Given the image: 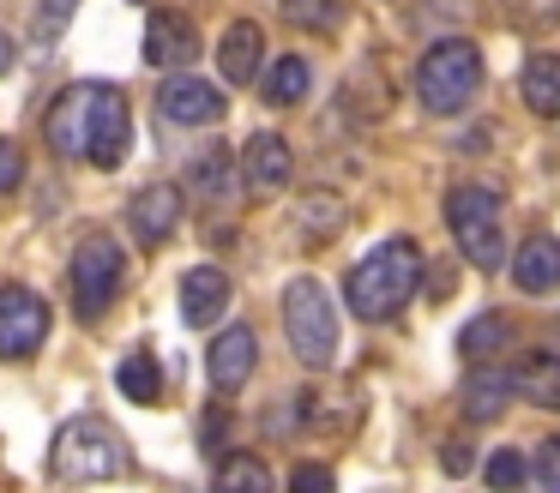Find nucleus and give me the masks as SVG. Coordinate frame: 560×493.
<instances>
[{"mask_svg": "<svg viewBox=\"0 0 560 493\" xmlns=\"http://www.w3.org/2000/svg\"><path fill=\"white\" fill-rule=\"evenodd\" d=\"M49 151L61 163H97V168H121L127 144H133V115H127V91L121 84H67L49 103Z\"/></svg>", "mask_w": 560, "mask_h": 493, "instance_id": "f257e3e1", "label": "nucleus"}, {"mask_svg": "<svg viewBox=\"0 0 560 493\" xmlns=\"http://www.w3.org/2000/svg\"><path fill=\"white\" fill-rule=\"evenodd\" d=\"M416 283H422V247L410 235H392L362 265H350V277H343V307L362 325H386L410 307Z\"/></svg>", "mask_w": 560, "mask_h": 493, "instance_id": "f03ea898", "label": "nucleus"}, {"mask_svg": "<svg viewBox=\"0 0 560 493\" xmlns=\"http://www.w3.org/2000/svg\"><path fill=\"white\" fill-rule=\"evenodd\" d=\"M55 476L73 481V488H91V481H121L133 476V451H127V439L109 427L103 415H79L67 421L61 433H55Z\"/></svg>", "mask_w": 560, "mask_h": 493, "instance_id": "7ed1b4c3", "label": "nucleus"}, {"mask_svg": "<svg viewBox=\"0 0 560 493\" xmlns=\"http://www.w3.org/2000/svg\"><path fill=\"white\" fill-rule=\"evenodd\" d=\"M476 91H482V48L464 36H446L416 60V103L428 115H458Z\"/></svg>", "mask_w": 560, "mask_h": 493, "instance_id": "20e7f679", "label": "nucleus"}, {"mask_svg": "<svg viewBox=\"0 0 560 493\" xmlns=\"http://www.w3.org/2000/svg\"><path fill=\"white\" fill-rule=\"evenodd\" d=\"M283 331L302 367H331L338 355V307H331L319 277H290L283 283Z\"/></svg>", "mask_w": 560, "mask_h": 493, "instance_id": "39448f33", "label": "nucleus"}, {"mask_svg": "<svg viewBox=\"0 0 560 493\" xmlns=\"http://www.w3.org/2000/svg\"><path fill=\"white\" fill-rule=\"evenodd\" d=\"M446 228L458 253L476 271H500L506 265V235H500V192L494 187H452L446 192Z\"/></svg>", "mask_w": 560, "mask_h": 493, "instance_id": "423d86ee", "label": "nucleus"}, {"mask_svg": "<svg viewBox=\"0 0 560 493\" xmlns=\"http://www.w3.org/2000/svg\"><path fill=\"white\" fill-rule=\"evenodd\" d=\"M121 283H127L121 240L103 235V228H91V235L73 247V301H79V319H103V313L115 307V295H121Z\"/></svg>", "mask_w": 560, "mask_h": 493, "instance_id": "0eeeda50", "label": "nucleus"}, {"mask_svg": "<svg viewBox=\"0 0 560 493\" xmlns=\"http://www.w3.org/2000/svg\"><path fill=\"white\" fill-rule=\"evenodd\" d=\"M49 337V301L25 283H0V361H25Z\"/></svg>", "mask_w": 560, "mask_h": 493, "instance_id": "6e6552de", "label": "nucleus"}, {"mask_svg": "<svg viewBox=\"0 0 560 493\" xmlns=\"http://www.w3.org/2000/svg\"><path fill=\"white\" fill-rule=\"evenodd\" d=\"M158 108L170 127H211V120H223V91L194 72H170L158 84Z\"/></svg>", "mask_w": 560, "mask_h": 493, "instance_id": "1a4fd4ad", "label": "nucleus"}, {"mask_svg": "<svg viewBox=\"0 0 560 493\" xmlns=\"http://www.w3.org/2000/svg\"><path fill=\"white\" fill-rule=\"evenodd\" d=\"M127 223H133V235L145 240V247H163V240L182 228V187H175V180H151V187H139L133 204H127Z\"/></svg>", "mask_w": 560, "mask_h": 493, "instance_id": "9d476101", "label": "nucleus"}, {"mask_svg": "<svg viewBox=\"0 0 560 493\" xmlns=\"http://www.w3.org/2000/svg\"><path fill=\"white\" fill-rule=\"evenodd\" d=\"M242 175H247V192H254V199L283 192V187H290V175H295L290 139H278V132H254L247 151H242Z\"/></svg>", "mask_w": 560, "mask_h": 493, "instance_id": "9b49d317", "label": "nucleus"}, {"mask_svg": "<svg viewBox=\"0 0 560 493\" xmlns=\"http://www.w3.org/2000/svg\"><path fill=\"white\" fill-rule=\"evenodd\" d=\"M254 367H259V337L247 331V325H230V331L206 349V373H211L218 391H242V385L254 379Z\"/></svg>", "mask_w": 560, "mask_h": 493, "instance_id": "f8f14e48", "label": "nucleus"}, {"mask_svg": "<svg viewBox=\"0 0 560 493\" xmlns=\"http://www.w3.org/2000/svg\"><path fill=\"white\" fill-rule=\"evenodd\" d=\"M199 55V31L182 12H151L145 19V60L151 67H187Z\"/></svg>", "mask_w": 560, "mask_h": 493, "instance_id": "ddd939ff", "label": "nucleus"}, {"mask_svg": "<svg viewBox=\"0 0 560 493\" xmlns=\"http://www.w3.org/2000/svg\"><path fill=\"white\" fill-rule=\"evenodd\" d=\"M218 67H223V84H254L259 67H266V31L254 19H235L218 43Z\"/></svg>", "mask_w": 560, "mask_h": 493, "instance_id": "4468645a", "label": "nucleus"}, {"mask_svg": "<svg viewBox=\"0 0 560 493\" xmlns=\"http://www.w3.org/2000/svg\"><path fill=\"white\" fill-rule=\"evenodd\" d=\"M223 307H230V277L218 265H194L182 277V319L187 325H218Z\"/></svg>", "mask_w": 560, "mask_h": 493, "instance_id": "2eb2a0df", "label": "nucleus"}, {"mask_svg": "<svg viewBox=\"0 0 560 493\" xmlns=\"http://www.w3.org/2000/svg\"><path fill=\"white\" fill-rule=\"evenodd\" d=\"M512 283L524 295H548L560 289V235H530L518 253H512Z\"/></svg>", "mask_w": 560, "mask_h": 493, "instance_id": "dca6fc26", "label": "nucleus"}, {"mask_svg": "<svg viewBox=\"0 0 560 493\" xmlns=\"http://www.w3.org/2000/svg\"><path fill=\"white\" fill-rule=\"evenodd\" d=\"M512 385H518L524 403L560 409V355H555V349H530V355L512 367Z\"/></svg>", "mask_w": 560, "mask_h": 493, "instance_id": "f3484780", "label": "nucleus"}, {"mask_svg": "<svg viewBox=\"0 0 560 493\" xmlns=\"http://www.w3.org/2000/svg\"><path fill=\"white\" fill-rule=\"evenodd\" d=\"M512 391H518V385H512V373L506 367H476L470 379H464V415L470 421H500V409L512 403Z\"/></svg>", "mask_w": 560, "mask_h": 493, "instance_id": "a211bd4d", "label": "nucleus"}, {"mask_svg": "<svg viewBox=\"0 0 560 493\" xmlns=\"http://www.w3.org/2000/svg\"><path fill=\"white\" fill-rule=\"evenodd\" d=\"M518 96H524V108H530V115L555 120L560 115V55H530V60H524Z\"/></svg>", "mask_w": 560, "mask_h": 493, "instance_id": "6ab92c4d", "label": "nucleus"}, {"mask_svg": "<svg viewBox=\"0 0 560 493\" xmlns=\"http://www.w3.org/2000/svg\"><path fill=\"white\" fill-rule=\"evenodd\" d=\"M307 84H314V67H307L302 55H278V60H271V72L259 79V96H266L271 108H295L307 96Z\"/></svg>", "mask_w": 560, "mask_h": 493, "instance_id": "aec40b11", "label": "nucleus"}, {"mask_svg": "<svg viewBox=\"0 0 560 493\" xmlns=\"http://www.w3.org/2000/svg\"><path fill=\"white\" fill-rule=\"evenodd\" d=\"M506 343H512V319H506L500 307H482V313H476V319L458 331V355H470L476 367H482L488 355H500Z\"/></svg>", "mask_w": 560, "mask_h": 493, "instance_id": "412c9836", "label": "nucleus"}, {"mask_svg": "<svg viewBox=\"0 0 560 493\" xmlns=\"http://www.w3.org/2000/svg\"><path fill=\"white\" fill-rule=\"evenodd\" d=\"M115 385L127 391V403H158L163 397V367L151 349H127L121 367H115Z\"/></svg>", "mask_w": 560, "mask_h": 493, "instance_id": "4be33fe9", "label": "nucleus"}, {"mask_svg": "<svg viewBox=\"0 0 560 493\" xmlns=\"http://www.w3.org/2000/svg\"><path fill=\"white\" fill-rule=\"evenodd\" d=\"M211 493H271V469L259 463L254 451H235V457H223V463H218Z\"/></svg>", "mask_w": 560, "mask_h": 493, "instance_id": "5701e85b", "label": "nucleus"}, {"mask_svg": "<svg viewBox=\"0 0 560 493\" xmlns=\"http://www.w3.org/2000/svg\"><path fill=\"white\" fill-rule=\"evenodd\" d=\"M230 175H235V156L223 151V144H206V151L194 156V168H187V187L206 192V199H223V192H230Z\"/></svg>", "mask_w": 560, "mask_h": 493, "instance_id": "b1692460", "label": "nucleus"}, {"mask_svg": "<svg viewBox=\"0 0 560 493\" xmlns=\"http://www.w3.org/2000/svg\"><path fill=\"white\" fill-rule=\"evenodd\" d=\"M343 228V199L338 192H314V199H302V235L307 240H331Z\"/></svg>", "mask_w": 560, "mask_h": 493, "instance_id": "393cba45", "label": "nucleus"}, {"mask_svg": "<svg viewBox=\"0 0 560 493\" xmlns=\"http://www.w3.org/2000/svg\"><path fill=\"white\" fill-rule=\"evenodd\" d=\"M283 19L302 24V31H338L343 24V0H283Z\"/></svg>", "mask_w": 560, "mask_h": 493, "instance_id": "a878e982", "label": "nucleus"}, {"mask_svg": "<svg viewBox=\"0 0 560 493\" xmlns=\"http://www.w3.org/2000/svg\"><path fill=\"white\" fill-rule=\"evenodd\" d=\"M524 476H530V463H524V451H512V445H500V451L488 457V488L494 493H518Z\"/></svg>", "mask_w": 560, "mask_h": 493, "instance_id": "bb28decb", "label": "nucleus"}, {"mask_svg": "<svg viewBox=\"0 0 560 493\" xmlns=\"http://www.w3.org/2000/svg\"><path fill=\"white\" fill-rule=\"evenodd\" d=\"M512 24L518 31H548V24H560V0H506Z\"/></svg>", "mask_w": 560, "mask_h": 493, "instance_id": "cd10ccee", "label": "nucleus"}, {"mask_svg": "<svg viewBox=\"0 0 560 493\" xmlns=\"http://www.w3.org/2000/svg\"><path fill=\"white\" fill-rule=\"evenodd\" d=\"M73 12H79V0H37V36H43V43H55Z\"/></svg>", "mask_w": 560, "mask_h": 493, "instance_id": "c85d7f7f", "label": "nucleus"}, {"mask_svg": "<svg viewBox=\"0 0 560 493\" xmlns=\"http://www.w3.org/2000/svg\"><path fill=\"white\" fill-rule=\"evenodd\" d=\"M290 493H338V476H331L326 463H302L290 476Z\"/></svg>", "mask_w": 560, "mask_h": 493, "instance_id": "c756f323", "label": "nucleus"}, {"mask_svg": "<svg viewBox=\"0 0 560 493\" xmlns=\"http://www.w3.org/2000/svg\"><path fill=\"white\" fill-rule=\"evenodd\" d=\"M19 180H25V151L13 139H0V192H13Z\"/></svg>", "mask_w": 560, "mask_h": 493, "instance_id": "7c9ffc66", "label": "nucleus"}, {"mask_svg": "<svg viewBox=\"0 0 560 493\" xmlns=\"http://www.w3.org/2000/svg\"><path fill=\"white\" fill-rule=\"evenodd\" d=\"M536 476L548 481V493H560V439H542V445H536Z\"/></svg>", "mask_w": 560, "mask_h": 493, "instance_id": "2f4dec72", "label": "nucleus"}, {"mask_svg": "<svg viewBox=\"0 0 560 493\" xmlns=\"http://www.w3.org/2000/svg\"><path fill=\"white\" fill-rule=\"evenodd\" d=\"M440 469H446V476H470V469H476V451H470L464 439H452L446 451H440Z\"/></svg>", "mask_w": 560, "mask_h": 493, "instance_id": "473e14b6", "label": "nucleus"}, {"mask_svg": "<svg viewBox=\"0 0 560 493\" xmlns=\"http://www.w3.org/2000/svg\"><path fill=\"white\" fill-rule=\"evenodd\" d=\"M0 72H13V36L0 31Z\"/></svg>", "mask_w": 560, "mask_h": 493, "instance_id": "72a5a7b5", "label": "nucleus"}]
</instances>
